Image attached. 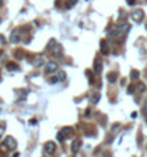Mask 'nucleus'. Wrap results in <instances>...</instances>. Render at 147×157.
I'll return each mask as SVG.
<instances>
[{
  "label": "nucleus",
  "instance_id": "obj_1",
  "mask_svg": "<svg viewBox=\"0 0 147 157\" xmlns=\"http://www.w3.org/2000/svg\"><path fill=\"white\" fill-rule=\"evenodd\" d=\"M128 29H130V25H128V23H123V25H120V26H115V28L108 29V35H110L111 38L124 36V35L128 32Z\"/></svg>",
  "mask_w": 147,
  "mask_h": 157
},
{
  "label": "nucleus",
  "instance_id": "obj_2",
  "mask_svg": "<svg viewBox=\"0 0 147 157\" xmlns=\"http://www.w3.org/2000/svg\"><path fill=\"white\" fill-rule=\"evenodd\" d=\"M131 19H133L135 23H141L143 19H144V10H143V9H135V10H133Z\"/></svg>",
  "mask_w": 147,
  "mask_h": 157
},
{
  "label": "nucleus",
  "instance_id": "obj_3",
  "mask_svg": "<svg viewBox=\"0 0 147 157\" xmlns=\"http://www.w3.org/2000/svg\"><path fill=\"white\" fill-rule=\"evenodd\" d=\"M22 39V29H15L10 33V42L12 43H19Z\"/></svg>",
  "mask_w": 147,
  "mask_h": 157
},
{
  "label": "nucleus",
  "instance_id": "obj_4",
  "mask_svg": "<svg viewBox=\"0 0 147 157\" xmlns=\"http://www.w3.org/2000/svg\"><path fill=\"white\" fill-rule=\"evenodd\" d=\"M56 71H58V64L56 62H46L45 74H55Z\"/></svg>",
  "mask_w": 147,
  "mask_h": 157
},
{
  "label": "nucleus",
  "instance_id": "obj_5",
  "mask_svg": "<svg viewBox=\"0 0 147 157\" xmlns=\"http://www.w3.org/2000/svg\"><path fill=\"white\" fill-rule=\"evenodd\" d=\"M55 148H56V144L54 141H46V144H45V153L48 156H52L55 153Z\"/></svg>",
  "mask_w": 147,
  "mask_h": 157
},
{
  "label": "nucleus",
  "instance_id": "obj_6",
  "mask_svg": "<svg viewBox=\"0 0 147 157\" xmlns=\"http://www.w3.org/2000/svg\"><path fill=\"white\" fill-rule=\"evenodd\" d=\"M64 49H62V46L61 45H58V43H55V46H54V51H52V55L55 56V58H61L62 55H64V52H62Z\"/></svg>",
  "mask_w": 147,
  "mask_h": 157
},
{
  "label": "nucleus",
  "instance_id": "obj_7",
  "mask_svg": "<svg viewBox=\"0 0 147 157\" xmlns=\"http://www.w3.org/2000/svg\"><path fill=\"white\" fill-rule=\"evenodd\" d=\"M5 147H7V148H16V140L13 137H6L5 138Z\"/></svg>",
  "mask_w": 147,
  "mask_h": 157
},
{
  "label": "nucleus",
  "instance_id": "obj_8",
  "mask_svg": "<svg viewBox=\"0 0 147 157\" xmlns=\"http://www.w3.org/2000/svg\"><path fill=\"white\" fill-rule=\"evenodd\" d=\"M81 140H74V143H72V147H71V150H72V153H78V150L81 148Z\"/></svg>",
  "mask_w": 147,
  "mask_h": 157
},
{
  "label": "nucleus",
  "instance_id": "obj_9",
  "mask_svg": "<svg viewBox=\"0 0 147 157\" xmlns=\"http://www.w3.org/2000/svg\"><path fill=\"white\" fill-rule=\"evenodd\" d=\"M100 98H101V95H100V92H94V94H91V97H89V101H91V104H98V101H100Z\"/></svg>",
  "mask_w": 147,
  "mask_h": 157
},
{
  "label": "nucleus",
  "instance_id": "obj_10",
  "mask_svg": "<svg viewBox=\"0 0 147 157\" xmlns=\"http://www.w3.org/2000/svg\"><path fill=\"white\" fill-rule=\"evenodd\" d=\"M72 133H74L72 127H65V128H62V134L65 135V138L69 137V135H72Z\"/></svg>",
  "mask_w": 147,
  "mask_h": 157
},
{
  "label": "nucleus",
  "instance_id": "obj_11",
  "mask_svg": "<svg viewBox=\"0 0 147 157\" xmlns=\"http://www.w3.org/2000/svg\"><path fill=\"white\" fill-rule=\"evenodd\" d=\"M33 65H35V68H41V66L45 65V59L43 58H38V59H35Z\"/></svg>",
  "mask_w": 147,
  "mask_h": 157
},
{
  "label": "nucleus",
  "instance_id": "obj_12",
  "mask_svg": "<svg viewBox=\"0 0 147 157\" xmlns=\"http://www.w3.org/2000/svg\"><path fill=\"white\" fill-rule=\"evenodd\" d=\"M107 79H108V82L114 84V82L117 81V74H115V72H110V74L107 75Z\"/></svg>",
  "mask_w": 147,
  "mask_h": 157
},
{
  "label": "nucleus",
  "instance_id": "obj_13",
  "mask_svg": "<svg viewBox=\"0 0 147 157\" xmlns=\"http://www.w3.org/2000/svg\"><path fill=\"white\" fill-rule=\"evenodd\" d=\"M101 68H102V65H101V62L97 59V61H95V65H94V72H95V74H101Z\"/></svg>",
  "mask_w": 147,
  "mask_h": 157
},
{
  "label": "nucleus",
  "instance_id": "obj_14",
  "mask_svg": "<svg viewBox=\"0 0 147 157\" xmlns=\"http://www.w3.org/2000/svg\"><path fill=\"white\" fill-rule=\"evenodd\" d=\"M101 52H102L104 55H107V53H108V48H107V42H105V41H102V42H101Z\"/></svg>",
  "mask_w": 147,
  "mask_h": 157
},
{
  "label": "nucleus",
  "instance_id": "obj_15",
  "mask_svg": "<svg viewBox=\"0 0 147 157\" xmlns=\"http://www.w3.org/2000/svg\"><path fill=\"white\" fill-rule=\"evenodd\" d=\"M56 78H58V82H59V81H65V79H66V74H65L64 71H61V72H58Z\"/></svg>",
  "mask_w": 147,
  "mask_h": 157
},
{
  "label": "nucleus",
  "instance_id": "obj_16",
  "mask_svg": "<svg viewBox=\"0 0 147 157\" xmlns=\"http://www.w3.org/2000/svg\"><path fill=\"white\" fill-rule=\"evenodd\" d=\"M135 89H137V87H135L134 84H131V85H128V88H127V92L131 95V94H134V92H135Z\"/></svg>",
  "mask_w": 147,
  "mask_h": 157
},
{
  "label": "nucleus",
  "instance_id": "obj_17",
  "mask_svg": "<svg viewBox=\"0 0 147 157\" xmlns=\"http://www.w3.org/2000/svg\"><path fill=\"white\" fill-rule=\"evenodd\" d=\"M9 71H18L19 69V66L16 65V64H7V66H6Z\"/></svg>",
  "mask_w": 147,
  "mask_h": 157
},
{
  "label": "nucleus",
  "instance_id": "obj_18",
  "mask_svg": "<svg viewBox=\"0 0 147 157\" xmlns=\"http://www.w3.org/2000/svg\"><path fill=\"white\" fill-rule=\"evenodd\" d=\"M135 87H137V91H138V92H144V91H146V85H144L143 82H140V84L135 85Z\"/></svg>",
  "mask_w": 147,
  "mask_h": 157
},
{
  "label": "nucleus",
  "instance_id": "obj_19",
  "mask_svg": "<svg viewBox=\"0 0 147 157\" xmlns=\"http://www.w3.org/2000/svg\"><path fill=\"white\" fill-rule=\"evenodd\" d=\"M130 76H131V79H137V78L140 76V74H138V71L133 69V71H131V75H130Z\"/></svg>",
  "mask_w": 147,
  "mask_h": 157
},
{
  "label": "nucleus",
  "instance_id": "obj_20",
  "mask_svg": "<svg viewBox=\"0 0 147 157\" xmlns=\"http://www.w3.org/2000/svg\"><path fill=\"white\" fill-rule=\"evenodd\" d=\"M56 140H58V141H59V143H62V141H64V140H65V135H64V134H62V131H59V133H58V134H56Z\"/></svg>",
  "mask_w": 147,
  "mask_h": 157
},
{
  "label": "nucleus",
  "instance_id": "obj_21",
  "mask_svg": "<svg viewBox=\"0 0 147 157\" xmlns=\"http://www.w3.org/2000/svg\"><path fill=\"white\" fill-rule=\"evenodd\" d=\"M55 43H56V42H55L54 39H51V42H49V45L46 46V51H51V49H52V48L55 46Z\"/></svg>",
  "mask_w": 147,
  "mask_h": 157
},
{
  "label": "nucleus",
  "instance_id": "obj_22",
  "mask_svg": "<svg viewBox=\"0 0 147 157\" xmlns=\"http://www.w3.org/2000/svg\"><path fill=\"white\" fill-rule=\"evenodd\" d=\"M77 2H78V0H68V7H72Z\"/></svg>",
  "mask_w": 147,
  "mask_h": 157
},
{
  "label": "nucleus",
  "instance_id": "obj_23",
  "mask_svg": "<svg viewBox=\"0 0 147 157\" xmlns=\"http://www.w3.org/2000/svg\"><path fill=\"white\" fill-rule=\"evenodd\" d=\"M49 82H51V84H56V82H58V78H56V76H54V78H51V79H49Z\"/></svg>",
  "mask_w": 147,
  "mask_h": 157
},
{
  "label": "nucleus",
  "instance_id": "obj_24",
  "mask_svg": "<svg viewBox=\"0 0 147 157\" xmlns=\"http://www.w3.org/2000/svg\"><path fill=\"white\" fill-rule=\"evenodd\" d=\"M134 2H135V0H127V3H128L130 6H133V5H134Z\"/></svg>",
  "mask_w": 147,
  "mask_h": 157
},
{
  "label": "nucleus",
  "instance_id": "obj_25",
  "mask_svg": "<svg viewBox=\"0 0 147 157\" xmlns=\"http://www.w3.org/2000/svg\"><path fill=\"white\" fill-rule=\"evenodd\" d=\"M36 122H38V121H36L35 118H32V120H30V124H32V125H36Z\"/></svg>",
  "mask_w": 147,
  "mask_h": 157
},
{
  "label": "nucleus",
  "instance_id": "obj_26",
  "mask_svg": "<svg viewBox=\"0 0 147 157\" xmlns=\"http://www.w3.org/2000/svg\"><path fill=\"white\" fill-rule=\"evenodd\" d=\"M3 2H5V0H0V6H2V5H3Z\"/></svg>",
  "mask_w": 147,
  "mask_h": 157
},
{
  "label": "nucleus",
  "instance_id": "obj_27",
  "mask_svg": "<svg viewBox=\"0 0 147 157\" xmlns=\"http://www.w3.org/2000/svg\"><path fill=\"white\" fill-rule=\"evenodd\" d=\"M2 55H3V52H2V51H0V56H2Z\"/></svg>",
  "mask_w": 147,
  "mask_h": 157
},
{
  "label": "nucleus",
  "instance_id": "obj_28",
  "mask_svg": "<svg viewBox=\"0 0 147 157\" xmlns=\"http://www.w3.org/2000/svg\"><path fill=\"white\" fill-rule=\"evenodd\" d=\"M146 28H147V25H146Z\"/></svg>",
  "mask_w": 147,
  "mask_h": 157
}]
</instances>
